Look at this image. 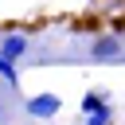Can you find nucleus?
<instances>
[{
  "mask_svg": "<svg viewBox=\"0 0 125 125\" xmlns=\"http://www.w3.org/2000/svg\"><path fill=\"white\" fill-rule=\"evenodd\" d=\"M27 51H31V43H27L20 31H8V35L0 39V55H4V59H12V62H20Z\"/></svg>",
  "mask_w": 125,
  "mask_h": 125,
  "instance_id": "7ed1b4c3",
  "label": "nucleus"
},
{
  "mask_svg": "<svg viewBox=\"0 0 125 125\" xmlns=\"http://www.w3.org/2000/svg\"><path fill=\"white\" fill-rule=\"evenodd\" d=\"M90 59H94V62H117V59H125V43H121V35H117V31H102V35H94V43H90Z\"/></svg>",
  "mask_w": 125,
  "mask_h": 125,
  "instance_id": "f257e3e1",
  "label": "nucleus"
},
{
  "mask_svg": "<svg viewBox=\"0 0 125 125\" xmlns=\"http://www.w3.org/2000/svg\"><path fill=\"white\" fill-rule=\"evenodd\" d=\"M105 105H109L105 90H86V94H82V113H98V109H105Z\"/></svg>",
  "mask_w": 125,
  "mask_h": 125,
  "instance_id": "20e7f679",
  "label": "nucleus"
},
{
  "mask_svg": "<svg viewBox=\"0 0 125 125\" xmlns=\"http://www.w3.org/2000/svg\"><path fill=\"white\" fill-rule=\"evenodd\" d=\"M86 125H113V109H98V113H86Z\"/></svg>",
  "mask_w": 125,
  "mask_h": 125,
  "instance_id": "423d86ee",
  "label": "nucleus"
},
{
  "mask_svg": "<svg viewBox=\"0 0 125 125\" xmlns=\"http://www.w3.org/2000/svg\"><path fill=\"white\" fill-rule=\"evenodd\" d=\"M0 78H4L8 86H16V82H20V70H16V62H12V59H4V55H0Z\"/></svg>",
  "mask_w": 125,
  "mask_h": 125,
  "instance_id": "39448f33",
  "label": "nucleus"
},
{
  "mask_svg": "<svg viewBox=\"0 0 125 125\" xmlns=\"http://www.w3.org/2000/svg\"><path fill=\"white\" fill-rule=\"evenodd\" d=\"M23 109H27L31 117H39V121H51V117L62 109V98H59V94H31V98L23 102Z\"/></svg>",
  "mask_w": 125,
  "mask_h": 125,
  "instance_id": "f03ea898",
  "label": "nucleus"
},
{
  "mask_svg": "<svg viewBox=\"0 0 125 125\" xmlns=\"http://www.w3.org/2000/svg\"><path fill=\"white\" fill-rule=\"evenodd\" d=\"M0 121H4V109H0Z\"/></svg>",
  "mask_w": 125,
  "mask_h": 125,
  "instance_id": "0eeeda50",
  "label": "nucleus"
}]
</instances>
